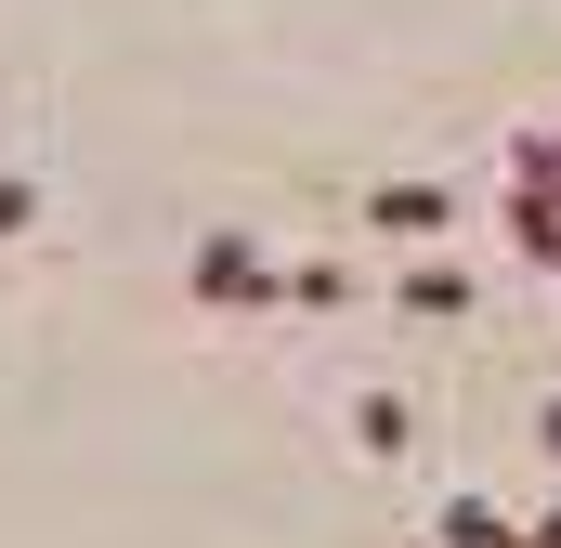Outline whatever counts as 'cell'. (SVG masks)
I'll return each instance as SVG.
<instances>
[{"mask_svg":"<svg viewBox=\"0 0 561 548\" xmlns=\"http://www.w3.org/2000/svg\"><path fill=\"white\" fill-rule=\"evenodd\" d=\"M183 300L196 313H262V300H287V262H262L249 236H196L183 249Z\"/></svg>","mask_w":561,"mask_h":548,"instance_id":"obj_1","label":"cell"},{"mask_svg":"<svg viewBox=\"0 0 561 548\" xmlns=\"http://www.w3.org/2000/svg\"><path fill=\"white\" fill-rule=\"evenodd\" d=\"M366 222H379V236H444L457 196H444V183H366Z\"/></svg>","mask_w":561,"mask_h":548,"instance_id":"obj_2","label":"cell"},{"mask_svg":"<svg viewBox=\"0 0 561 548\" xmlns=\"http://www.w3.org/2000/svg\"><path fill=\"white\" fill-rule=\"evenodd\" d=\"M287 300H300V313H353V300H366V274H340V262H287Z\"/></svg>","mask_w":561,"mask_h":548,"instance_id":"obj_3","label":"cell"},{"mask_svg":"<svg viewBox=\"0 0 561 548\" xmlns=\"http://www.w3.org/2000/svg\"><path fill=\"white\" fill-rule=\"evenodd\" d=\"M405 431H419L405 392H353V444H366V457H405Z\"/></svg>","mask_w":561,"mask_h":548,"instance_id":"obj_4","label":"cell"},{"mask_svg":"<svg viewBox=\"0 0 561 548\" xmlns=\"http://www.w3.org/2000/svg\"><path fill=\"white\" fill-rule=\"evenodd\" d=\"M392 300H405V313H470V274H457V262H419V274H392Z\"/></svg>","mask_w":561,"mask_h":548,"instance_id":"obj_5","label":"cell"},{"mask_svg":"<svg viewBox=\"0 0 561 548\" xmlns=\"http://www.w3.org/2000/svg\"><path fill=\"white\" fill-rule=\"evenodd\" d=\"M444 548H523V536H510L483 496H444Z\"/></svg>","mask_w":561,"mask_h":548,"instance_id":"obj_6","label":"cell"},{"mask_svg":"<svg viewBox=\"0 0 561 548\" xmlns=\"http://www.w3.org/2000/svg\"><path fill=\"white\" fill-rule=\"evenodd\" d=\"M39 209H53V196H39V170H0V249H13V236H39Z\"/></svg>","mask_w":561,"mask_h":548,"instance_id":"obj_7","label":"cell"},{"mask_svg":"<svg viewBox=\"0 0 561 548\" xmlns=\"http://www.w3.org/2000/svg\"><path fill=\"white\" fill-rule=\"evenodd\" d=\"M523 548H561V496H549V510H536V523H523Z\"/></svg>","mask_w":561,"mask_h":548,"instance_id":"obj_8","label":"cell"},{"mask_svg":"<svg viewBox=\"0 0 561 548\" xmlns=\"http://www.w3.org/2000/svg\"><path fill=\"white\" fill-rule=\"evenodd\" d=\"M536 444H549V457H561V392H549V418H536Z\"/></svg>","mask_w":561,"mask_h":548,"instance_id":"obj_9","label":"cell"},{"mask_svg":"<svg viewBox=\"0 0 561 548\" xmlns=\"http://www.w3.org/2000/svg\"><path fill=\"white\" fill-rule=\"evenodd\" d=\"M549 274H561V262H549Z\"/></svg>","mask_w":561,"mask_h":548,"instance_id":"obj_10","label":"cell"}]
</instances>
